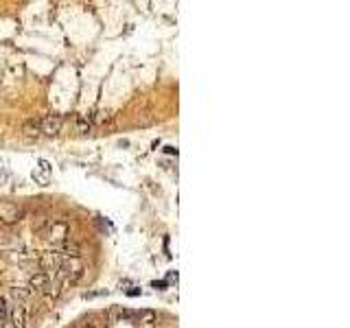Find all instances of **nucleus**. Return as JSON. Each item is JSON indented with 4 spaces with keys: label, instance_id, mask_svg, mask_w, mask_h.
<instances>
[{
    "label": "nucleus",
    "instance_id": "1",
    "mask_svg": "<svg viewBox=\"0 0 350 328\" xmlns=\"http://www.w3.org/2000/svg\"><path fill=\"white\" fill-rule=\"evenodd\" d=\"M29 291H33V293H44V295H57L59 285L53 282V278H50L48 274L38 271V274H33L31 278H29Z\"/></svg>",
    "mask_w": 350,
    "mask_h": 328
},
{
    "label": "nucleus",
    "instance_id": "2",
    "mask_svg": "<svg viewBox=\"0 0 350 328\" xmlns=\"http://www.w3.org/2000/svg\"><path fill=\"white\" fill-rule=\"evenodd\" d=\"M81 276H83V262L79 258H64L62 267H59V271H57V278L75 282V280H79Z\"/></svg>",
    "mask_w": 350,
    "mask_h": 328
},
{
    "label": "nucleus",
    "instance_id": "3",
    "mask_svg": "<svg viewBox=\"0 0 350 328\" xmlns=\"http://www.w3.org/2000/svg\"><path fill=\"white\" fill-rule=\"evenodd\" d=\"M62 262H64V258H62V254H59L57 250H48V252H44V254L39 256V267H42L44 274H48L50 278L57 276Z\"/></svg>",
    "mask_w": 350,
    "mask_h": 328
},
{
    "label": "nucleus",
    "instance_id": "4",
    "mask_svg": "<svg viewBox=\"0 0 350 328\" xmlns=\"http://www.w3.org/2000/svg\"><path fill=\"white\" fill-rule=\"evenodd\" d=\"M29 322V311L22 302H16V304L9 309V317H7V328H27Z\"/></svg>",
    "mask_w": 350,
    "mask_h": 328
},
{
    "label": "nucleus",
    "instance_id": "5",
    "mask_svg": "<svg viewBox=\"0 0 350 328\" xmlns=\"http://www.w3.org/2000/svg\"><path fill=\"white\" fill-rule=\"evenodd\" d=\"M39 125V134H46V136H55L62 131V125H64V118L57 114H50V116H44V118L38 120Z\"/></svg>",
    "mask_w": 350,
    "mask_h": 328
},
{
    "label": "nucleus",
    "instance_id": "6",
    "mask_svg": "<svg viewBox=\"0 0 350 328\" xmlns=\"http://www.w3.org/2000/svg\"><path fill=\"white\" fill-rule=\"evenodd\" d=\"M20 217H22V210H20L16 204H11V201H0V219H2L4 223H16V221H20Z\"/></svg>",
    "mask_w": 350,
    "mask_h": 328
},
{
    "label": "nucleus",
    "instance_id": "7",
    "mask_svg": "<svg viewBox=\"0 0 350 328\" xmlns=\"http://www.w3.org/2000/svg\"><path fill=\"white\" fill-rule=\"evenodd\" d=\"M57 252L62 254V258H79V256H81L79 243H77V241H70V239L62 241V243L57 245Z\"/></svg>",
    "mask_w": 350,
    "mask_h": 328
},
{
    "label": "nucleus",
    "instance_id": "8",
    "mask_svg": "<svg viewBox=\"0 0 350 328\" xmlns=\"http://www.w3.org/2000/svg\"><path fill=\"white\" fill-rule=\"evenodd\" d=\"M138 315H140V313L123 309V306H114V309L110 311V320L112 322H134V320H138Z\"/></svg>",
    "mask_w": 350,
    "mask_h": 328
},
{
    "label": "nucleus",
    "instance_id": "9",
    "mask_svg": "<svg viewBox=\"0 0 350 328\" xmlns=\"http://www.w3.org/2000/svg\"><path fill=\"white\" fill-rule=\"evenodd\" d=\"M90 127H92V120H90L88 116H79V118H77V131H81V134H88Z\"/></svg>",
    "mask_w": 350,
    "mask_h": 328
},
{
    "label": "nucleus",
    "instance_id": "10",
    "mask_svg": "<svg viewBox=\"0 0 350 328\" xmlns=\"http://www.w3.org/2000/svg\"><path fill=\"white\" fill-rule=\"evenodd\" d=\"M9 317V306H7V297L0 295V322H7Z\"/></svg>",
    "mask_w": 350,
    "mask_h": 328
},
{
    "label": "nucleus",
    "instance_id": "11",
    "mask_svg": "<svg viewBox=\"0 0 350 328\" xmlns=\"http://www.w3.org/2000/svg\"><path fill=\"white\" fill-rule=\"evenodd\" d=\"M24 131H27V134H39L38 120H29V123H24Z\"/></svg>",
    "mask_w": 350,
    "mask_h": 328
},
{
    "label": "nucleus",
    "instance_id": "12",
    "mask_svg": "<svg viewBox=\"0 0 350 328\" xmlns=\"http://www.w3.org/2000/svg\"><path fill=\"white\" fill-rule=\"evenodd\" d=\"M0 328H2V326H0Z\"/></svg>",
    "mask_w": 350,
    "mask_h": 328
}]
</instances>
